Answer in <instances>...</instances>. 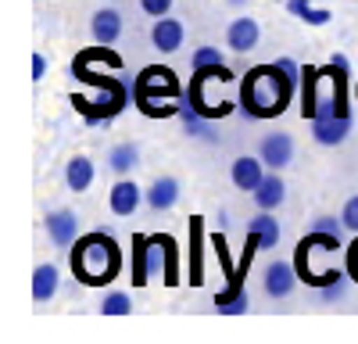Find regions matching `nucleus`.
<instances>
[{
    "instance_id": "nucleus-1",
    "label": "nucleus",
    "mask_w": 358,
    "mask_h": 344,
    "mask_svg": "<svg viewBox=\"0 0 358 344\" xmlns=\"http://www.w3.org/2000/svg\"><path fill=\"white\" fill-rule=\"evenodd\" d=\"M297 83L273 62V65H258L244 76L241 83V111L248 119H276L280 111L290 108Z\"/></svg>"
},
{
    "instance_id": "nucleus-2",
    "label": "nucleus",
    "mask_w": 358,
    "mask_h": 344,
    "mask_svg": "<svg viewBox=\"0 0 358 344\" xmlns=\"http://www.w3.org/2000/svg\"><path fill=\"white\" fill-rule=\"evenodd\" d=\"M122 269V248H118L108 234H86L72 244V273L86 287L111 283Z\"/></svg>"
},
{
    "instance_id": "nucleus-3",
    "label": "nucleus",
    "mask_w": 358,
    "mask_h": 344,
    "mask_svg": "<svg viewBox=\"0 0 358 344\" xmlns=\"http://www.w3.org/2000/svg\"><path fill=\"white\" fill-rule=\"evenodd\" d=\"M179 97H183V90H179V79L172 69L165 65H151L143 69L140 79H136V101L143 108V115H155V119H165V115L176 111Z\"/></svg>"
},
{
    "instance_id": "nucleus-4",
    "label": "nucleus",
    "mask_w": 358,
    "mask_h": 344,
    "mask_svg": "<svg viewBox=\"0 0 358 344\" xmlns=\"http://www.w3.org/2000/svg\"><path fill=\"white\" fill-rule=\"evenodd\" d=\"M151 273H162L169 287L179 283V244L169 234H151Z\"/></svg>"
},
{
    "instance_id": "nucleus-5",
    "label": "nucleus",
    "mask_w": 358,
    "mask_h": 344,
    "mask_svg": "<svg viewBox=\"0 0 358 344\" xmlns=\"http://www.w3.org/2000/svg\"><path fill=\"white\" fill-rule=\"evenodd\" d=\"M258 158L265 162V169H287L294 162V136L290 133H268L258 143Z\"/></svg>"
},
{
    "instance_id": "nucleus-6",
    "label": "nucleus",
    "mask_w": 358,
    "mask_h": 344,
    "mask_svg": "<svg viewBox=\"0 0 358 344\" xmlns=\"http://www.w3.org/2000/svg\"><path fill=\"white\" fill-rule=\"evenodd\" d=\"M47 237L54 241V248H72L79 241V219L72 208H57L47 215Z\"/></svg>"
},
{
    "instance_id": "nucleus-7",
    "label": "nucleus",
    "mask_w": 358,
    "mask_h": 344,
    "mask_svg": "<svg viewBox=\"0 0 358 344\" xmlns=\"http://www.w3.org/2000/svg\"><path fill=\"white\" fill-rule=\"evenodd\" d=\"M301 280V273H297V266H290V262H273L265 269V276H262V287H265V294L268 298H287V294H294V283Z\"/></svg>"
},
{
    "instance_id": "nucleus-8",
    "label": "nucleus",
    "mask_w": 358,
    "mask_h": 344,
    "mask_svg": "<svg viewBox=\"0 0 358 344\" xmlns=\"http://www.w3.org/2000/svg\"><path fill=\"white\" fill-rule=\"evenodd\" d=\"M258 40H262V29H258L255 18H233V22L226 25V43H229V50H236V54L255 50Z\"/></svg>"
},
{
    "instance_id": "nucleus-9",
    "label": "nucleus",
    "mask_w": 358,
    "mask_h": 344,
    "mask_svg": "<svg viewBox=\"0 0 358 344\" xmlns=\"http://www.w3.org/2000/svg\"><path fill=\"white\" fill-rule=\"evenodd\" d=\"M183 40H187V25L179 22V18H158L155 22V29H151V43L162 50V54H172V50H179L183 47Z\"/></svg>"
},
{
    "instance_id": "nucleus-10",
    "label": "nucleus",
    "mask_w": 358,
    "mask_h": 344,
    "mask_svg": "<svg viewBox=\"0 0 358 344\" xmlns=\"http://www.w3.org/2000/svg\"><path fill=\"white\" fill-rule=\"evenodd\" d=\"M229 180H233V187H236V190L255 194V187L265 180V162H262V158H251V155L236 158V162H233V169H229Z\"/></svg>"
},
{
    "instance_id": "nucleus-11",
    "label": "nucleus",
    "mask_w": 358,
    "mask_h": 344,
    "mask_svg": "<svg viewBox=\"0 0 358 344\" xmlns=\"http://www.w3.org/2000/svg\"><path fill=\"white\" fill-rule=\"evenodd\" d=\"M312 133L326 148H337V143L351 133V115H326V119H312Z\"/></svg>"
},
{
    "instance_id": "nucleus-12",
    "label": "nucleus",
    "mask_w": 358,
    "mask_h": 344,
    "mask_svg": "<svg viewBox=\"0 0 358 344\" xmlns=\"http://www.w3.org/2000/svg\"><path fill=\"white\" fill-rule=\"evenodd\" d=\"M143 197H147V194H143L133 180H118V183L111 187L108 205H111V212H115V215H122V219H126V215H133V212L140 208V201H143Z\"/></svg>"
},
{
    "instance_id": "nucleus-13",
    "label": "nucleus",
    "mask_w": 358,
    "mask_h": 344,
    "mask_svg": "<svg viewBox=\"0 0 358 344\" xmlns=\"http://www.w3.org/2000/svg\"><path fill=\"white\" fill-rule=\"evenodd\" d=\"M248 241H255L258 244V251L265 248H276L280 244V222L273 219V212H265V208H258V215L248 222Z\"/></svg>"
},
{
    "instance_id": "nucleus-14",
    "label": "nucleus",
    "mask_w": 358,
    "mask_h": 344,
    "mask_svg": "<svg viewBox=\"0 0 358 344\" xmlns=\"http://www.w3.org/2000/svg\"><path fill=\"white\" fill-rule=\"evenodd\" d=\"M90 33H94V43H115L122 36V15L115 8H101L94 18H90Z\"/></svg>"
},
{
    "instance_id": "nucleus-15",
    "label": "nucleus",
    "mask_w": 358,
    "mask_h": 344,
    "mask_svg": "<svg viewBox=\"0 0 358 344\" xmlns=\"http://www.w3.org/2000/svg\"><path fill=\"white\" fill-rule=\"evenodd\" d=\"M94 180H97V169H94V162L83 158V155L69 158V165H65V183H69V190L83 194V190L94 187Z\"/></svg>"
},
{
    "instance_id": "nucleus-16",
    "label": "nucleus",
    "mask_w": 358,
    "mask_h": 344,
    "mask_svg": "<svg viewBox=\"0 0 358 344\" xmlns=\"http://www.w3.org/2000/svg\"><path fill=\"white\" fill-rule=\"evenodd\" d=\"M204 280V219H190V283L197 287Z\"/></svg>"
},
{
    "instance_id": "nucleus-17",
    "label": "nucleus",
    "mask_w": 358,
    "mask_h": 344,
    "mask_svg": "<svg viewBox=\"0 0 358 344\" xmlns=\"http://www.w3.org/2000/svg\"><path fill=\"white\" fill-rule=\"evenodd\" d=\"M283 197H287V183L276 176V172H268V176L255 187V205L265 208V212L280 208V205H283Z\"/></svg>"
},
{
    "instance_id": "nucleus-18",
    "label": "nucleus",
    "mask_w": 358,
    "mask_h": 344,
    "mask_svg": "<svg viewBox=\"0 0 358 344\" xmlns=\"http://www.w3.org/2000/svg\"><path fill=\"white\" fill-rule=\"evenodd\" d=\"M57 283H62V273H57V266H50V262L36 266V273H33V301H36V305L50 301V298L57 294Z\"/></svg>"
},
{
    "instance_id": "nucleus-19",
    "label": "nucleus",
    "mask_w": 358,
    "mask_h": 344,
    "mask_svg": "<svg viewBox=\"0 0 358 344\" xmlns=\"http://www.w3.org/2000/svg\"><path fill=\"white\" fill-rule=\"evenodd\" d=\"M147 205H151L155 212H165V208H172L176 201H179V183L172 180V176H162V180H155L151 187H147Z\"/></svg>"
},
{
    "instance_id": "nucleus-20",
    "label": "nucleus",
    "mask_w": 358,
    "mask_h": 344,
    "mask_svg": "<svg viewBox=\"0 0 358 344\" xmlns=\"http://www.w3.org/2000/svg\"><path fill=\"white\" fill-rule=\"evenodd\" d=\"M147 251H151V237L136 234V237H133V283H136V287H143L147 280L155 276V273H151V255H147Z\"/></svg>"
},
{
    "instance_id": "nucleus-21",
    "label": "nucleus",
    "mask_w": 358,
    "mask_h": 344,
    "mask_svg": "<svg viewBox=\"0 0 358 344\" xmlns=\"http://www.w3.org/2000/svg\"><path fill=\"white\" fill-rule=\"evenodd\" d=\"M108 169L118 172V176H126V172L136 169V148L133 143H118V148L108 151Z\"/></svg>"
},
{
    "instance_id": "nucleus-22",
    "label": "nucleus",
    "mask_w": 358,
    "mask_h": 344,
    "mask_svg": "<svg viewBox=\"0 0 358 344\" xmlns=\"http://www.w3.org/2000/svg\"><path fill=\"white\" fill-rule=\"evenodd\" d=\"M101 312L104 315H129L133 312V298L126 291H108L104 301H101Z\"/></svg>"
},
{
    "instance_id": "nucleus-23",
    "label": "nucleus",
    "mask_w": 358,
    "mask_h": 344,
    "mask_svg": "<svg viewBox=\"0 0 358 344\" xmlns=\"http://www.w3.org/2000/svg\"><path fill=\"white\" fill-rule=\"evenodd\" d=\"M222 57L226 54L219 47H197L190 62H194V69H212V65H222Z\"/></svg>"
},
{
    "instance_id": "nucleus-24",
    "label": "nucleus",
    "mask_w": 358,
    "mask_h": 344,
    "mask_svg": "<svg viewBox=\"0 0 358 344\" xmlns=\"http://www.w3.org/2000/svg\"><path fill=\"white\" fill-rule=\"evenodd\" d=\"M248 294H236V298H229V301H219L215 305V312H222V315H241V312H248Z\"/></svg>"
},
{
    "instance_id": "nucleus-25",
    "label": "nucleus",
    "mask_w": 358,
    "mask_h": 344,
    "mask_svg": "<svg viewBox=\"0 0 358 344\" xmlns=\"http://www.w3.org/2000/svg\"><path fill=\"white\" fill-rule=\"evenodd\" d=\"M140 8H143V15H151V18H165L172 11V0H140Z\"/></svg>"
},
{
    "instance_id": "nucleus-26",
    "label": "nucleus",
    "mask_w": 358,
    "mask_h": 344,
    "mask_svg": "<svg viewBox=\"0 0 358 344\" xmlns=\"http://www.w3.org/2000/svg\"><path fill=\"white\" fill-rule=\"evenodd\" d=\"M341 222H344L348 229H358V194L344 201V212H341Z\"/></svg>"
},
{
    "instance_id": "nucleus-27",
    "label": "nucleus",
    "mask_w": 358,
    "mask_h": 344,
    "mask_svg": "<svg viewBox=\"0 0 358 344\" xmlns=\"http://www.w3.org/2000/svg\"><path fill=\"white\" fill-rule=\"evenodd\" d=\"M344 294V283L341 280H334V283H322L319 291H315V301H337Z\"/></svg>"
},
{
    "instance_id": "nucleus-28",
    "label": "nucleus",
    "mask_w": 358,
    "mask_h": 344,
    "mask_svg": "<svg viewBox=\"0 0 358 344\" xmlns=\"http://www.w3.org/2000/svg\"><path fill=\"white\" fill-rule=\"evenodd\" d=\"M276 65H280V69H283V72H287V76H290V79L297 83V86H301V76H305V69L297 65L294 57H287V54H283V57H276Z\"/></svg>"
},
{
    "instance_id": "nucleus-29",
    "label": "nucleus",
    "mask_w": 358,
    "mask_h": 344,
    "mask_svg": "<svg viewBox=\"0 0 358 344\" xmlns=\"http://www.w3.org/2000/svg\"><path fill=\"white\" fill-rule=\"evenodd\" d=\"M348 276L358 283V237H355L351 248H348Z\"/></svg>"
},
{
    "instance_id": "nucleus-30",
    "label": "nucleus",
    "mask_w": 358,
    "mask_h": 344,
    "mask_svg": "<svg viewBox=\"0 0 358 344\" xmlns=\"http://www.w3.org/2000/svg\"><path fill=\"white\" fill-rule=\"evenodd\" d=\"M305 22L308 25H326V22H330V11H326V8H308L305 11Z\"/></svg>"
},
{
    "instance_id": "nucleus-31",
    "label": "nucleus",
    "mask_w": 358,
    "mask_h": 344,
    "mask_svg": "<svg viewBox=\"0 0 358 344\" xmlns=\"http://www.w3.org/2000/svg\"><path fill=\"white\" fill-rule=\"evenodd\" d=\"M43 76H47V57L43 54H33V79L40 83Z\"/></svg>"
},
{
    "instance_id": "nucleus-32",
    "label": "nucleus",
    "mask_w": 358,
    "mask_h": 344,
    "mask_svg": "<svg viewBox=\"0 0 358 344\" xmlns=\"http://www.w3.org/2000/svg\"><path fill=\"white\" fill-rule=\"evenodd\" d=\"M312 4H308V0H287V11L290 15H297V18H305V11H308Z\"/></svg>"
},
{
    "instance_id": "nucleus-33",
    "label": "nucleus",
    "mask_w": 358,
    "mask_h": 344,
    "mask_svg": "<svg viewBox=\"0 0 358 344\" xmlns=\"http://www.w3.org/2000/svg\"><path fill=\"white\" fill-rule=\"evenodd\" d=\"M341 226H344V222H337V219H326V215L315 222V229H326V234H341Z\"/></svg>"
},
{
    "instance_id": "nucleus-34",
    "label": "nucleus",
    "mask_w": 358,
    "mask_h": 344,
    "mask_svg": "<svg viewBox=\"0 0 358 344\" xmlns=\"http://www.w3.org/2000/svg\"><path fill=\"white\" fill-rule=\"evenodd\" d=\"M229 4H244V0H229Z\"/></svg>"
}]
</instances>
